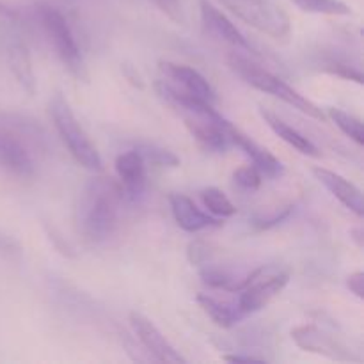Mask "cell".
I'll list each match as a JSON object with an SVG mask.
<instances>
[{"mask_svg":"<svg viewBox=\"0 0 364 364\" xmlns=\"http://www.w3.org/2000/svg\"><path fill=\"white\" fill-rule=\"evenodd\" d=\"M123 194V187L112 178H95L85 185L78 205V226L89 240L103 242L114 233Z\"/></svg>","mask_w":364,"mask_h":364,"instance_id":"1","label":"cell"},{"mask_svg":"<svg viewBox=\"0 0 364 364\" xmlns=\"http://www.w3.org/2000/svg\"><path fill=\"white\" fill-rule=\"evenodd\" d=\"M228 64H230L231 70L245 82L249 84L251 87L258 89V91L265 92V95L274 96V98L281 100V102L288 103L291 105L294 109L301 110L302 114L306 116L313 117V119H318V121H326V114L322 112L318 105L308 100L306 96H302L301 92L295 91L291 85H288L287 82L281 80L279 77H276L274 73L270 71L263 70L262 66L255 64L252 60H249L247 57L240 55V53H230L228 55Z\"/></svg>","mask_w":364,"mask_h":364,"instance_id":"2","label":"cell"},{"mask_svg":"<svg viewBox=\"0 0 364 364\" xmlns=\"http://www.w3.org/2000/svg\"><path fill=\"white\" fill-rule=\"evenodd\" d=\"M48 110L60 141L64 142V146L71 153V156L77 160V164H80L82 167H85L89 171L102 169L103 162L98 149L92 144L89 135L85 134L82 124L78 123L70 103H68V100L60 92H55L52 96V100L48 103Z\"/></svg>","mask_w":364,"mask_h":364,"instance_id":"3","label":"cell"},{"mask_svg":"<svg viewBox=\"0 0 364 364\" xmlns=\"http://www.w3.org/2000/svg\"><path fill=\"white\" fill-rule=\"evenodd\" d=\"M38 16L41 21L43 32H45L46 39L50 45L55 50V55L59 57L60 63L64 64L68 71L73 75L77 80H85L87 78V68H85V60L82 57L80 48L77 45L73 32H71L70 23H68L66 16L60 13L57 7L43 4L38 7Z\"/></svg>","mask_w":364,"mask_h":364,"instance_id":"4","label":"cell"},{"mask_svg":"<svg viewBox=\"0 0 364 364\" xmlns=\"http://www.w3.org/2000/svg\"><path fill=\"white\" fill-rule=\"evenodd\" d=\"M228 11L276 41H287L291 32V20L276 0H219Z\"/></svg>","mask_w":364,"mask_h":364,"instance_id":"5","label":"cell"},{"mask_svg":"<svg viewBox=\"0 0 364 364\" xmlns=\"http://www.w3.org/2000/svg\"><path fill=\"white\" fill-rule=\"evenodd\" d=\"M159 71V89L166 96L167 102L199 100V102H206L213 105V102L217 100L215 91L210 85V82L198 70L187 66V64L160 60Z\"/></svg>","mask_w":364,"mask_h":364,"instance_id":"6","label":"cell"},{"mask_svg":"<svg viewBox=\"0 0 364 364\" xmlns=\"http://www.w3.org/2000/svg\"><path fill=\"white\" fill-rule=\"evenodd\" d=\"M290 281V274L277 265H263L249 274L242 283H238V309L244 315L262 311L274 297L284 290Z\"/></svg>","mask_w":364,"mask_h":364,"instance_id":"7","label":"cell"},{"mask_svg":"<svg viewBox=\"0 0 364 364\" xmlns=\"http://www.w3.org/2000/svg\"><path fill=\"white\" fill-rule=\"evenodd\" d=\"M291 340L299 348L313 354L323 355V358L334 359V361H350L352 355L348 348L336 340V336L329 334L327 331L320 329L315 323L299 326L291 331Z\"/></svg>","mask_w":364,"mask_h":364,"instance_id":"8","label":"cell"},{"mask_svg":"<svg viewBox=\"0 0 364 364\" xmlns=\"http://www.w3.org/2000/svg\"><path fill=\"white\" fill-rule=\"evenodd\" d=\"M130 323L134 333L137 334L139 341L144 345L146 350L160 363H169V364H180L187 363V359L169 343L166 336L160 333L159 327L151 322L146 315L142 313H130Z\"/></svg>","mask_w":364,"mask_h":364,"instance_id":"9","label":"cell"},{"mask_svg":"<svg viewBox=\"0 0 364 364\" xmlns=\"http://www.w3.org/2000/svg\"><path fill=\"white\" fill-rule=\"evenodd\" d=\"M199 11H201V25L203 31L213 39L226 45L233 46L235 50H244V52H255L252 46L249 45L247 39L244 38L237 25L208 0H199Z\"/></svg>","mask_w":364,"mask_h":364,"instance_id":"10","label":"cell"},{"mask_svg":"<svg viewBox=\"0 0 364 364\" xmlns=\"http://www.w3.org/2000/svg\"><path fill=\"white\" fill-rule=\"evenodd\" d=\"M0 169L16 178L34 176V160L21 139L7 130H0Z\"/></svg>","mask_w":364,"mask_h":364,"instance_id":"11","label":"cell"},{"mask_svg":"<svg viewBox=\"0 0 364 364\" xmlns=\"http://www.w3.org/2000/svg\"><path fill=\"white\" fill-rule=\"evenodd\" d=\"M228 139H230L233 144H237L245 155L251 159L252 166L259 171L262 174L269 178H279L283 176L284 166L277 156H274L272 153L267 148H263L262 144H258L256 141H252L249 135H245L244 132H240L238 128H235L233 124H228Z\"/></svg>","mask_w":364,"mask_h":364,"instance_id":"12","label":"cell"},{"mask_svg":"<svg viewBox=\"0 0 364 364\" xmlns=\"http://www.w3.org/2000/svg\"><path fill=\"white\" fill-rule=\"evenodd\" d=\"M316 180L345 206V208L350 210L352 213H355L358 217L364 215V198L363 192L355 187L352 181H348L347 178H343L341 174L334 173V171L326 169V167H315L313 169Z\"/></svg>","mask_w":364,"mask_h":364,"instance_id":"13","label":"cell"},{"mask_svg":"<svg viewBox=\"0 0 364 364\" xmlns=\"http://www.w3.org/2000/svg\"><path fill=\"white\" fill-rule=\"evenodd\" d=\"M169 203L176 224L183 231H188V233H198V231L206 230V228L220 226V224H223L219 219H215V217L201 212L188 196L171 194Z\"/></svg>","mask_w":364,"mask_h":364,"instance_id":"14","label":"cell"},{"mask_svg":"<svg viewBox=\"0 0 364 364\" xmlns=\"http://www.w3.org/2000/svg\"><path fill=\"white\" fill-rule=\"evenodd\" d=\"M146 160L139 153V149L121 153L116 159V173L123 183L124 191L132 194V198H137L142 194L146 185Z\"/></svg>","mask_w":364,"mask_h":364,"instance_id":"15","label":"cell"},{"mask_svg":"<svg viewBox=\"0 0 364 364\" xmlns=\"http://www.w3.org/2000/svg\"><path fill=\"white\" fill-rule=\"evenodd\" d=\"M259 116L263 117V121L267 123V127H269L270 130L277 135V137L283 139L287 144H290L291 148L297 149L299 153H302V155H308V156H320L318 148H316V146L313 144L308 137H304L301 132L295 130V128H291L288 123H284L279 116H276V114L270 112V110H265V109H259Z\"/></svg>","mask_w":364,"mask_h":364,"instance_id":"16","label":"cell"},{"mask_svg":"<svg viewBox=\"0 0 364 364\" xmlns=\"http://www.w3.org/2000/svg\"><path fill=\"white\" fill-rule=\"evenodd\" d=\"M9 64L11 71L16 77L18 84L21 85L25 92L28 95H34L36 92V75L34 68H32L31 55H28V50L23 43H14L9 50Z\"/></svg>","mask_w":364,"mask_h":364,"instance_id":"17","label":"cell"},{"mask_svg":"<svg viewBox=\"0 0 364 364\" xmlns=\"http://www.w3.org/2000/svg\"><path fill=\"white\" fill-rule=\"evenodd\" d=\"M198 302L203 308V311L212 318V322L217 323L219 327H224V329L233 327L235 323H238L245 316L244 313L238 309L237 304H226V302L217 301L215 297H212V295L208 294H199Z\"/></svg>","mask_w":364,"mask_h":364,"instance_id":"18","label":"cell"},{"mask_svg":"<svg viewBox=\"0 0 364 364\" xmlns=\"http://www.w3.org/2000/svg\"><path fill=\"white\" fill-rule=\"evenodd\" d=\"M327 116L331 117L334 124L343 132L347 137H350L355 144L363 146L364 142V128H363V121L359 117L352 116V114L345 112L341 109H329L327 110Z\"/></svg>","mask_w":364,"mask_h":364,"instance_id":"19","label":"cell"},{"mask_svg":"<svg viewBox=\"0 0 364 364\" xmlns=\"http://www.w3.org/2000/svg\"><path fill=\"white\" fill-rule=\"evenodd\" d=\"M201 201L210 213L215 217H233L237 213V206L230 201L226 194L217 187H208L201 191Z\"/></svg>","mask_w":364,"mask_h":364,"instance_id":"20","label":"cell"},{"mask_svg":"<svg viewBox=\"0 0 364 364\" xmlns=\"http://www.w3.org/2000/svg\"><path fill=\"white\" fill-rule=\"evenodd\" d=\"M304 13L331 14V16H348L352 9L341 0H291Z\"/></svg>","mask_w":364,"mask_h":364,"instance_id":"21","label":"cell"},{"mask_svg":"<svg viewBox=\"0 0 364 364\" xmlns=\"http://www.w3.org/2000/svg\"><path fill=\"white\" fill-rule=\"evenodd\" d=\"M139 153L142 155L144 160H151L153 164L162 167H178L180 166V159L174 155L169 149L159 148V146H144V148H139Z\"/></svg>","mask_w":364,"mask_h":364,"instance_id":"22","label":"cell"},{"mask_svg":"<svg viewBox=\"0 0 364 364\" xmlns=\"http://www.w3.org/2000/svg\"><path fill=\"white\" fill-rule=\"evenodd\" d=\"M201 279L210 288H220V290L228 291H235L238 287V283H235L233 277L220 269H208L206 267V269L201 270Z\"/></svg>","mask_w":364,"mask_h":364,"instance_id":"23","label":"cell"},{"mask_svg":"<svg viewBox=\"0 0 364 364\" xmlns=\"http://www.w3.org/2000/svg\"><path fill=\"white\" fill-rule=\"evenodd\" d=\"M235 181L245 191H256L262 185V173L255 166H244L233 173Z\"/></svg>","mask_w":364,"mask_h":364,"instance_id":"24","label":"cell"},{"mask_svg":"<svg viewBox=\"0 0 364 364\" xmlns=\"http://www.w3.org/2000/svg\"><path fill=\"white\" fill-rule=\"evenodd\" d=\"M162 13H166L176 23H183V7L181 0H153Z\"/></svg>","mask_w":364,"mask_h":364,"instance_id":"25","label":"cell"},{"mask_svg":"<svg viewBox=\"0 0 364 364\" xmlns=\"http://www.w3.org/2000/svg\"><path fill=\"white\" fill-rule=\"evenodd\" d=\"M191 251H188V258H191V262L194 263V265H201L203 262H206L208 259V247H206L203 242H194V244H191Z\"/></svg>","mask_w":364,"mask_h":364,"instance_id":"26","label":"cell"},{"mask_svg":"<svg viewBox=\"0 0 364 364\" xmlns=\"http://www.w3.org/2000/svg\"><path fill=\"white\" fill-rule=\"evenodd\" d=\"M347 287L355 297L364 299V274L361 270H359V272L350 274V276L347 277Z\"/></svg>","mask_w":364,"mask_h":364,"instance_id":"27","label":"cell"},{"mask_svg":"<svg viewBox=\"0 0 364 364\" xmlns=\"http://www.w3.org/2000/svg\"><path fill=\"white\" fill-rule=\"evenodd\" d=\"M11 252H18L16 242H13L6 235H0V256H11Z\"/></svg>","mask_w":364,"mask_h":364,"instance_id":"28","label":"cell"},{"mask_svg":"<svg viewBox=\"0 0 364 364\" xmlns=\"http://www.w3.org/2000/svg\"><path fill=\"white\" fill-rule=\"evenodd\" d=\"M223 359L228 363H262V359L251 355H223Z\"/></svg>","mask_w":364,"mask_h":364,"instance_id":"29","label":"cell"}]
</instances>
